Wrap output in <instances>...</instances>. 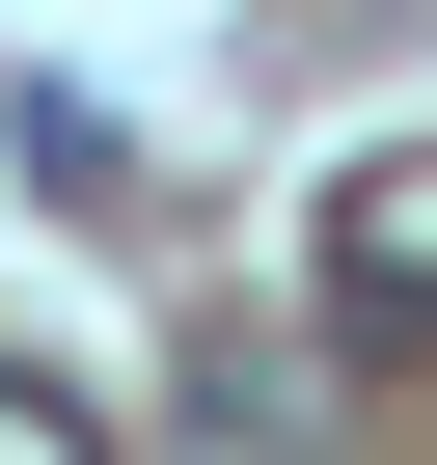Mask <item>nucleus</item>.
Returning <instances> with one entry per match:
<instances>
[{
  "label": "nucleus",
  "instance_id": "f257e3e1",
  "mask_svg": "<svg viewBox=\"0 0 437 465\" xmlns=\"http://www.w3.org/2000/svg\"><path fill=\"white\" fill-rule=\"evenodd\" d=\"M328 329H437V137L328 164Z\"/></svg>",
  "mask_w": 437,
  "mask_h": 465
},
{
  "label": "nucleus",
  "instance_id": "7ed1b4c3",
  "mask_svg": "<svg viewBox=\"0 0 437 465\" xmlns=\"http://www.w3.org/2000/svg\"><path fill=\"white\" fill-rule=\"evenodd\" d=\"M0 465H110V411H83V383H28V356H0Z\"/></svg>",
  "mask_w": 437,
  "mask_h": 465
},
{
  "label": "nucleus",
  "instance_id": "f03ea898",
  "mask_svg": "<svg viewBox=\"0 0 437 465\" xmlns=\"http://www.w3.org/2000/svg\"><path fill=\"white\" fill-rule=\"evenodd\" d=\"M164 411H191V465H328V356H301V329H191Z\"/></svg>",
  "mask_w": 437,
  "mask_h": 465
}]
</instances>
